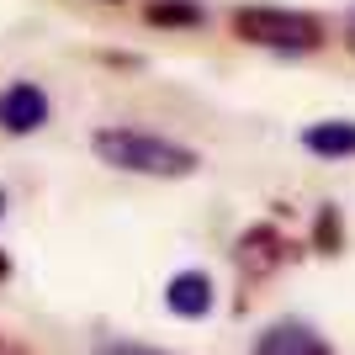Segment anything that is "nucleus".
Returning <instances> with one entry per match:
<instances>
[{
  "label": "nucleus",
  "mask_w": 355,
  "mask_h": 355,
  "mask_svg": "<svg viewBox=\"0 0 355 355\" xmlns=\"http://www.w3.org/2000/svg\"><path fill=\"white\" fill-rule=\"evenodd\" d=\"M96 159L112 164V170H128V175H154V180H186L196 175L202 154L175 138H154V133H138V128H101L90 138Z\"/></svg>",
  "instance_id": "1"
},
{
  "label": "nucleus",
  "mask_w": 355,
  "mask_h": 355,
  "mask_svg": "<svg viewBox=\"0 0 355 355\" xmlns=\"http://www.w3.org/2000/svg\"><path fill=\"white\" fill-rule=\"evenodd\" d=\"M0 122H6L11 133H37V128L48 122V96L37 85H27V80L11 85V90H6V101H0Z\"/></svg>",
  "instance_id": "3"
},
{
  "label": "nucleus",
  "mask_w": 355,
  "mask_h": 355,
  "mask_svg": "<svg viewBox=\"0 0 355 355\" xmlns=\"http://www.w3.org/2000/svg\"><path fill=\"white\" fill-rule=\"evenodd\" d=\"M234 37L276 53H313L324 43V21L308 11H276V6H239L234 11Z\"/></svg>",
  "instance_id": "2"
},
{
  "label": "nucleus",
  "mask_w": 355,
  "mask_h": 355,
  "mask_svg": "<svg viewBox=\"0 0 355 355\" xmlns=\"http://www.w3.org/2000/svg\"><path fill=\"white\" fill-rule=\"evenodd\" d=\"M96 355H175V350H154V345H138V340H106Z\"/></svg>",
  "instance_id": "10"
},
{
  "label": "nucleus",
  "mask_w": 355,
  "mask_h": 355,
  "mask_svg": "<svg viewBox=\"0 0 355 355\" xmlns=\"http://www.w3.org/2000/svg\"><path fill=\"white\" fill-rule=\"evenodd\" d=\"M164 302H170V313H180V318H207V313H212V282H207V270H180V276H170Z\"/></svg>",
  "instance_id": "4"
},
{
  "label": "nucleus",
  "mask_w": 355,
  "mask_h": 355,
  "mask_svg": "<svg viewBox=\"0 0 355 355\" xmlns=\"http://www.w3.org/2000/svg\"><path fill=\"white\" fill-rule=\"evenodd\" d=\"M0 212H6V191H0Z\"/></svg>",
  "instance_id": "13"
},
{
  "label": "nucleus",
  "mask_w": 355,
  "mask_h": 355,
  "mask_svg": "<svg viewBox=\"0 0 355 355\" xmlns=\"http://www.w3.org/2000/svg\"><path fill=\"white\" fill-rule=\"evenodd\" d=\"M112 6H117V0H112Z\"/></svg>",
  "instance_id": "14"
},
{
  "label": "nucleus",
  "mask_w": 355,
  "mask_h": 355,
  "mask_svg": "<svg viewBox=\"0 0 355 355\" xmlns=\"http://www.w3.org/2000/svg\"><path fill=\"white\" fill-rule=\"evenodd\" d=\"M345 43H350V53H355V16H350V27H345Z\"/></svg>",
  "instance_id": "11"
},
{
  "label": "nucleus",
  "mask_w": 355,
  "mask_h": 355,
  "mask_svg": "<svg viewBox=\"0 0 355 355\" xmlns=\"http://www.w3.org/2000/svg\"><path fill=\"white\" fill-rule=\"evenodd\" d=\"M6 276H11V260H6V254H0V282H6Z\"/></svg>",
  "instance_id": "12"
},
{
  "label": "nucleus",
  "mask_w": 355,
  "mask_h": 355,
  "mask_svg": "<svg viewBox=\"0 0 355 355\" xmlns=\"http://www.w3.org/2000/svg\"><path fill=\"white\" fill-rule=\"evenodd\" d=\"M340 234H345V228H340V212L324 207V212H318V250L334 254V250H340Z\"/></svg>",
  "instance_id": "9"
},
{
  "label": "nucleus",
  "mask_w": 355,
  "mask_h": 355,
  "mask_svg": "<svg viewBox=\"0 0 355 355\" xmlns=\"http://www.w3.org/2000/svg\"><path fill=\"white\" fill-rule=\"evenodd\" d=\"M239 254H244V266L254 260V270L276 266V260H282V234H276V228H254V234H244Z\"/></svg>",
  "instance_id": "7"
},
{
  "label": "nucleus",
  "mask_w": 355,
  "mask_h": 355,
  "mask_svg": "<svg viewBox=\"0 0 355 355\" xmlns=\"http://www.w3.org/2000/svg\"><path fill=\"white\" fill-rule=\"evenodd\" d=\"M302 148L318 159H350L355 154V122H313L302 133Z\"/></svg>",
  "instance_id": "5"
},
{
  "label": "nucleus",
  "mask_w": 355,
  "mask_h": 355,
  "mask_svg": "<svg viewBox=\"0 0 355 355\" xmlns=\"http://www.w3.org/2000/svg\"><path fill=\"white\" fill-rule=\"evenodd\" d=\"M144 16L154 27H202V6H191V0H154Z\"/></svg>",
  "instance_id": "8"
},
{
  "label": "nucleus",
  "mask_w": 355,
  "mask_h": 355,
  "mask_svg": "<svg viewBox=\"0 0 355 355\" xmlns=\"http://www.w3.org/2000/svg\"><path fill=\"white\" fill-rule=\"evenodd\" d=\"M254 355H329L324 350V340L313 334V329H302V324H276V329H266L260 334V350Z\"/></svg>",
  "instance_id": "6"
}]
</instances>
